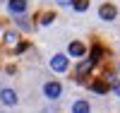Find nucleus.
I'll return each instance as SVG.
<instances>
[{"label":"nucleus","mask_w":120,"mask_h":113,"mask_svg":"<svg viewBox=\"0 0 120 113\" xmlns=\"http://www.w3.org/2000/svg\"><path fill=\"white\" fill-rule=\"evenodd\" d=\"M72 7L77 10V12H84V10L89 7V0H72Z\"/></svg>","instance_id":"1a4fd4ad"},{"label":"nucleus","mask_w":120,"mask_h":113,"mask_svg":"<svg viewBox=\"0 0 120 113\" xmlns=\"http://www.w3.org/2000/svg\"><path fill=\"white\" fill-rule=\"evenodd\" d=\"M72 113H89V104H86V101H75Z\"/></svg>","instance_id":"0eeeda50"},{"label":"nucleus","mask_w":120,"mask_h":113,"mask_svg":"<svg viewBox=\"0 0 120 113\" xmlns=\"http://www.w3.org/2000/svg\"><path fill=\"white\" fill-rule=\"evenodd\" d=\"M91 89L96 91V94H106V91H108V84H106V82H101V79H96L94 84H91Z\"/></svg>","instance_id":"6e6552de"},{"label":"nucleus","mask_w":120,"mask_h":113,"mask_svg":"<svg viewBox=\"0 0 120 113\" xmlns=\"http://www.w3.org/2000/svg\"><path fill=\"white\" fill-rule=\"evenodd\" d=\"M115 15H118V10H115L113 5H101V10H98V17H101V19H106V22L115 19Z\"/></svg>","instance_id":"f257e3e1"},{"label":"nucleus","mask_w":120,"mask_h":113,"mask_svg":"<svg viewBox=\"0 0 120 113\" xmlns=\"http://www.w3.org/2000/svg\"><path fill=\"white\" fill-rule=\"evenodd\" d=\"M10 12H15V15H19V12H24L26 10V0H10Z\"/></svg>","instance_id":"39448f33"},{"label":"nucleus","mask_w":120,"mask_h":113,"mask_svg":"<svg viewBox=\"0 0 120 113\" xmlns=\"http://www.w3.org/2000/svg\"><path fill=\"white\" fill-rule=\"evenodd\" d=\"M98 58H101V46H94V51H91V58H89V60H91V63H96Z\"/></svg>","instance_id":"9b49d317"},{"label":"nucleus","mask_w":120,"mask_h":113,"mask_svg":"<svg viewBox=\"0 0 120 113\" xmlns=\"http://www.w3.org/2000/svg\"><path fill=\"white\" fill-rule=\"evenodd\" d=\"M60 5H72V0H58Z\"/></svg>","instance_id":"2eb2a0df"},{"label":"nucleus","mask_w":120,"mask_h":113,"mask_svg":"<svg viewBox=\"0 0 120 113\" xmlns=\"http://www.w3.org/2000/svg\"><path fill=\"white\" fill-rule=\"evenodd\" d=\"M84 53H86L84 43H79V41H72V43H70V55H84Z\"/></svg>","instance_id":"423d86ee"},{"label":"nucleus","mask_w":120,"mask_h":113,"mask_svg":"<svg viewBox=\"0 0 120 113\" xmlns=\"http://www.w3.org/2000/svg\"><path fill=\"white\" fill-rule=\"evenodd\" d=\"M91 65H94L91 60H86V63H82V65H79V70H77V72H79V75H86L89 70H91Z\"/></svg>","instance_id":"9d476101"},{"label":"nucleus","mask_w":120,"mask_h":113,"mask_svg":"<svg viewBox=\"0 0 120 113\" xmlns=\"http://www.w3.org/2000/svg\"><path fill=\"white\" fill-rule=\"evenodd\" d=\"M43 91H46V96H48V99H58V96H60V91H63V87H60L58 82H48V84L43 87Z\"/></svg>","instance_id":"f03ea898"},{"label":"nucleus","mask_w":120,"mask_h":113,"mask_svg":"<svg viewBox=\"0 0 120 113\" xmlns=\"http://www.w3.org/2000/svg\"><path fill=\"white\" fill-rule=\"evenodd\" d=\"M51 22H53V15H51V12L41 17V24H51Z\"/></svg>","instance_id":"f8f14e48"},{"label":"nucleus","mask_w":120,"mask_h":113,"mask_svg":"<svg viewBox=\"0 0 120 113\" xmlns=\"http://www.w3.org/2000/svg\"><path fill=\"white\" fill-rule=\"evenodd\" d=\"M51 67L55 70V72H65V70H67V58H65V55H53Z\"/></svg>","instance_id":"7ed1b4c3"},{"label":"nucleus","mask_w":120,"mask_h":113,"mask_svg":"<svg viewBox=\"0 0 120 113\" xmlns=\"http://www.w3.org/2000/svg\"><path fill=\"white\" fill-rule=\"evenodd\" d=\"M113 89H115V94L120 96V82H118V79H113Z\"/></svg>","instance_id":"4468645a"},{"label":"nucleus","mask_w":120,"mask_h":113,"mask_svg":"<svg viewBox=\"0 0 120 113\" xmlns=\"http://www.w3.org/2000/svg\"><path fill=\"white\" fill-rule=\"evenodd\" d=\"M0 101L7 104V106H15L17 104V94H15L12 89H3V91H0Z\"/></svg>","instance_id":"20e7f679"},{"label":"nucleus","mask_w":120,"mask_h":113,"mask_svg":"<svg viewBox=\"0 0 120 113\" xmlns=\"http://www.w3.org/2000/svg\"><path fill=\"white\" fill-rule=\"evenodd\" d=\"M5 41H7V43H15V41H17V34H5Z\"/></svg>","instance_id":"ddd939ff"}]
</instances>
